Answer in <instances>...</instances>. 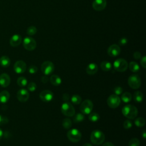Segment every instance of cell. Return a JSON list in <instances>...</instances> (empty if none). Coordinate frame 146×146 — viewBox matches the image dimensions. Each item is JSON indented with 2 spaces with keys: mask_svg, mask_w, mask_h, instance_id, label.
<instances>
[{
  "mask_svg": "<svg viewBox=\"0 0 146 146\" xmlns=\"http://www.w3.org/2000/svg\"><path fill=\"white\" fill-rule=\"evenodd\" d=\"M123 115L129 119H134L138 115V110L137 108L131 104L125 106L121 110Z\"/></svg>",
  "mask_w": 146,
  "mask_h": 146,
  "instance_id": "6da1fadb",
  "label": "cell"
},
{
  "mask_svg": "<svg viewBox=\"0 0 146 146\" xmlns=\"http://www.w3.org/2000/svg\"><path fill=\"white\" fill-rule=\"evenodd\" d=\"M105 139V136L103 132L99 129L94 130L90 135V140L95 145L102 144Z\"/></svg>",
  "mask_w": 146,
  "mask_h": 146,
  "instance_id": "7a4b0ae2",
  "label": "cell"
},
{
  "mask_svg": "<svg viewBox=\"0 0 146 146\" xmlns=\"http://www.w3.org/2000/svg\"><path fill=\"white\" fill-rule=\"evenodd\" d=\"M61 112L64 115L71 117L75 115V110L72 104L68 102H66L61 106Z\"/></svg>",
  "mask_w": 146,
  "mask_h": 146,
  "instance_id": "3957f363",
  "label": "cell"
},
{
  "mask_svg": "<svg viewBox=\"0 0 146 146\" xmlns=\"http://www.w3.org/2000/svg\"><path fill=\"white\" fill-rule=\"evenodd\" d=\"M68 139L72 143H77L82 138L81 132L76 128L70 129L67 133Z\"/></svg>",
  "mask_w": 146,
  "mask_h": 146,
  "instance_id": "277c9868",
  "label": "cell"
},
{
  "mask_svg": "<svg viewBox=\"0 0 146 146\" xmlns=\"http://www.w3.org/2000/svg\"><path fill=\"white\" fill-rule=\"evenodd\" d=\"M113 67L115 70L118 72H124L128 68V63L125 59L119 58L115 60L113 63Z\"/></svg>",
  "mask_w": 146,
  "mask_h": 146,
  "instance_id": "5b68a950",
  "label": "cell"
},
{
  "mask_svg": "<svg viewBox=\"0 0 146 146\" xmlns=\"http://www.w3.org/2000/svg\"><path fill=\"white\" fill-rule=\"evenodd\" d=\"M128 83L132 89H137L141 86L140 78L136 74L131 75L128 79Z\"/></svg>",
  "mask_w": 146,
  "mask_h": 146,
  "instance_id": "8992f818",
  "label": "cell"
},
{
  "mask_svg": "<svg viewBox=\"0 0 146 146\" xmlns=\"http://www.w3.org/2000/svg\"><path fill=\"white\" fill-rule=\"evenodd\" d=\"M93 103L92 101L88 99L84 100L80 104V110L83 114L88 115L90 113L93 109Z\"/></svg>",
  "mask_w": 146,
  "mask_h": 146,
  "instance_id": "52a82bcc",
  "label": "cell"
},
{
  "mask_svg": "<svg viewBox=\"0 0 146 146\" xmlns=\"http://www.w3.org/2000/svg\"><path fill=\"white\" fill-rule=\"evenodd\" d=\"M41 71L45 75L51 74L54 71V64L51 61H45L41 65Z\"/></svg>",
  "mask_w": 146,
  "mask_h": 146,
  "instance_id": "ba28073f",
  "label": "cell"
},
{
  "mask_svg": "<svg viewBox=\"0 0 146 146\" xmlns=\"http://www.w3.org/2000/svg\"><path fill=\"white\" fill-rule=\"evenodd\" d=\"M23 46L24 48L28 51H33L36 47V41L34 38L30 36H26L23 41Z\"/></svg>",
  "mask_w": 146,
  "mask_h": 146,
  "instance_id": "9c48e42d",
  "label": "cell"
},
{
  "mask_svg": "<svg viewBox=\"0 0 146 146\" xmlns=\"http://www.w3.org/2000/svg\"><path fill=\"white\" fill-rule=\"evenodd\" d=\"M121 99L119 95L116 94L111 95L107 99V103L108 106L111 108H117L120 104Z\"/></svg>",
  "mask_w": 146,
  "mask_h": 146,
  "instance_id": "30bf717a",
  "label": "cell"
},
{
  "mask_svg": "<svg viewBox=\"0 0 146 146\" xmlns=\"http://www.w3.org/2000/svg\"><path fill=\"white\" fill-rule=\"evenodd\" d=\"M39 98L44 102H50L54 98V94L50 90H45L39 94Z\"/></svg>",
  "mask_w": 146,
  "mask_h": 146,
  "instance_id": "8fae6325",
  "label": "cell"
},
{
  "mask_svg": "<svg viewBox=\"0 0 146 146\" xmlns=\"http://www.w3.org/2000/svg\"><path fill=\"white\" fill-rule=\"evenodd\" d=\"M17 98L21 102H25L29 98V91L25 88H21L17 93Z\"/></svg>",
  "mask_w": 146,
  "mask_h": 146,
  "instance_id": "7c38bea8",
  "label": "cell"
},
{
  "mask_svg": "<svg viewBox=\"0 0 146 146\" xmlns=\"http://www.w3.org/2000/svg\"><path fill=\"white\" fill-rule=\"evenodd\" d=\"M26 70V64L23 60L17 61L14 65V70L17 74H22Z\"/></svg>",
  "mask_w": 146,
  "mask_h": 146,
  "instance_id": "4fadbf2b",
  "label": "cell"
},
{
  "mask_svg": "<svg viewBox=\"0 0 146 146\" xmlns=\"http://www.w3.org/2000/svg\"><path fill=\"white\" fill-rule=\"evenodd\" d=\"M107 53L111 57L117 56L120 53V48L117 44H112L108 48Z\"/></svg>",
  "mask_w": 146,
  "mask_h": 146,
  "instance_id": "5bb4252c",
  "label": "cell"
},
{
  "mask_svg": "<svg viewBox=\"0 0 146 146\" xmlns=\"http://www.w3.org/2000/svg\"><path fill=\"white\" fill-rule=\"evenodd\" d=\"M106 0H94L92 2V7L96 11H102L106 7Z\"/></svg>",
  "mask_w": 146,
  "mask_h": 146,
  "instance_id": "9a60e30c",
  "label": "cell"
},
{
  "mask_svg": "<svg viewBox=\"0 0 146 146\" xmlns=\"http://www.w3.org/2000/svg\"><path fill=\"white\" fill-rule=\"evenodd\" d=\"M10 83V78L7 74L3 73L0 75V85L2 87L9 86Z\"/></svg>",
  "mask_w": 146,
  "mask_h": 146,
  "instance_id": "2e32d148",
  "label": "cell"
},
{
  "mask_svg": "<svg viewBox=\"0 0 146 146\" xmlns=\"http://www.w3.org/2000/svg\"><path fill=\"white\" fill-rule=\"evenodd\" d=\"M22 42V37L19 34L13 35L10 39V44L12 47H17Z\"/></svg>",
  "mask_w": 146,
  "mask_h": 146,
  "instance_id": "e0dca14e",
  "label": "cell"
},
{
  "mask_svg": "<svg viewBox=\"0 0 146 146\" xmlns=\"http://www.w3.org/2000/svg\"><path fill=\"white\" fill-rule=\"evenodd\" d=\"M86 72L88 75H94L95 74L98 70V65L94 63H90L86 67Z\"/></svg>",
  "mask_w": 146,
  "mask_h": 146,
  "instance_id": "ac0fdd59",
  "label": "cell"
},
{
  "mask_svg": "<svg viewBox=\"0 0 146 146\" xmlns=\"http://www.w3.org/2000/svg\"><path fill=\"white\" fill-rule=\"evenodd\" d=\"M10 94L6 91L4 90L0 92V103H7L10 99Z\"/></svg>",
  "mask_w": 146,
  "mask_h": 146,
  "instance_id": "d6986e66",
  "label": "cell"
},
{
  "mask_svg": "<svg viewBox=\"0 0 146 146\" xmlns=\"http://www.w3.org/2000/svg\"><path fill=\"white\" fill-rule=\"evenodd\" d=\"M51 83L55 86H59L62 83V79L61 78L57 75H52L51 76L50 79Z\"/></svg>",
  "mask_w": 146,
  "mask_h": 146,
  "instance_id": "ffe728a7",
  "label": "cell"
},
{
  "mask_svg": "<svg viewBox=\"0 0 146 146\" xmlns=\"http://www.w3.org/2000/svg\"><path fill=\"white\" fill-rule=\"evenodd\" d=\"M10 58L6 55L2 56L0 58V64L3 67H7L10 64Z\"/></svg>",
  "mask_w": 146,
  "mask_h": 146,
  "instance_id": "44dd1931",
  "label": "cell"
},
{
  "mask_svg": "<svg viewBox=\"0 0 146 146\" xmlns=\"http://www.w3.org/2000/svg\"><path fill=\"white\" fill-rule=\"evenodd\" d=\"M133 100L136 103H141L143 100V94L140 91H137L133 94Z\"/></svg>",
  "mask_w": 146,
  "mask_h": 146,
  "instance_id": "7402d4cb",
  "label": "cell"
},
{
  "mask_svg": "<svg viewBox=\"0 0 146 146\" xmlns=\"http://www.w3.org/2000/svg\"><path fill=\"white\" fill-rule=\"evenodd\" d=\"M100 67L104 71H109L112 68V64L108 61H103L100 63Z\"/></svg>",
  "mask_w": 146,
  "mask_h": 146,
  "instance_id": "603a6c76",
  "label": "cell"
},
{
  "mask_svg": "<svg viewBox=\"0 0 146 146\" xmlns=\"http://www.w3.org/2000/svg\"><path fill=\"white\" fill-rule=\"evenodd\" d=\"M132 96L130 92H125L123 94H122L121 96V99L123 102L127 103L132 100Z\"/></svg>",
  "mask_w": 146,
  "mask_h": 146,
  "instance_id": "cb8c5ba5",
  "label": "cell"
},
{
  "mask_svg": "<svg viewBox=\"0 0 146 146\" xmlns=\"http://www.w3.org/2000/svg\"><path fill=\"white\" fill-rule=\"evenodd\" d=\"M129 70L133 72H137L140 70L139 65L137 63H136V62H134V61L131 62L129 63Z\"/></svg>",
  "mask_w": 146,
  "mask_h": 146,
  "instance_id": "d4e9b609",
  "label": "cell"
},
{
  "mask_svg": "<svg viewBox=\"0 0 146 146\" xmlns=\"http://www.w3.org/2000/svg\"><path fill=\"white\" fill-rule=\"evenodd\" d=\"M85 119V116L84 114L81 113H78L75 115H74L73 117V121L74 123H80L83 121Z\"/></svg>",
  "mask_w": 146,
  "mask_h": 146,
  "instance_id": "484cf974",
  "label": "cell"
},
{
  "mask_svg": "<svg viewBox=\"0 0 146 146\" xmlns=\"http://www.w3.org/2000/svg\"><path fill=\"white\" fill-rule=\"evenodd\" d=\"M100 119L99 115L96 112H91L89 113L88 119L92 122H96Z\"/></svg>",
  "mask_w": 146,
  "mask_h": 146,
  "instance_id": "4316f807",
  "label": "cell"
},
{
  "mask_svg": "<svg viewBox=\"0 0 146 146\" xmlns=\"http://www.w3.org/2000/svg\"><path fill=\"white\" fill-rule=\"evenodd\" d=\"M62 125L64 128H66L67 129H70L72 126V121H71V120L69 118L64 119L62 121Z\"/></svg>",
  "mask_w": 146,
  "mask_h": 146,
  "instance_id": "83f0119b",
  "label": "cell"
},
{
  "mask_svg": "<svg viewBox=\"0 0 146 146\" xmlns=\"http://www.w3.org/2000/svg\"><path fill=\"white\" fill-rule=\"evenodd\" d=\"M17 84L20 87H25L27 84V80L26 78L23 76H21L18 78L17 81Z\"/></svg>",
  "mask_w": 146,
  "mask_h": 146,
  "instance_id": "f1b7e54d",
  "label": "cell"
},
{
  "mask_svg": "<svg viewBox=\"0 0 146 146\" xmlns=\"http://www.w3.org/2000/svg\"><path fill=\"white\" fill-rule=\"evenodd\" d=\"M71 102L74 104H79L82 102V98L79 95H74L71 98Z\"/></svg>",
  "mask_w": 146,
  "mask_h": 146,
  "instance_id": "f546056e",
  "label": "cell"
},
{
  "mask_svg": "<svg viewBox=\"0 0 146 146\" xmlns=\"http://www.w3.org/2000/svg\"><path fill=\"white\" fill-rule=\"evenodd\" d=\"M145 121L144 118L139 117L135 120V124L138 127H142L145 125Z\"/></svg>",
  "mask_w": 146,
  "mask_h": 146,
  "instance_id": "4dcf8cb0",
  "label": "cell"
},
{
  "mask_svg": "<svg viewBox=\"0 0 146 146\" xmlns=\"http://www.w3.org/2000/svg\"><path fill=\"white\" fill-rule=\"evenodd\" d=\"M36 31H37L36 28L34 26H30L27 28L26 33L29 35L31 36V35H33L35 34L36 33Z\"/></svg>",
  "mask_w": 146,
  "mask_h": 146,
  "instance_id": "1f68e13d",
  "label": "cell"
},
{
  "mask_svg": "<svg viewBox=\"0 0 146 146\" xmlns=\"http://www.w3.org/2000/svg\"><path fill=\"white\" fill-rule=\"evenodd\" d=\"M140 141L137 138H132L128 142V146H139Z\"/></svg>",
  "mask_w": 146,
  "mask_h": 146,
  "instance_id": "d6a6232c",
  "label": "cell"
},
{
  "mask_svg": "<svg viewBox=\"0 0 146 146\" xmlns=\"http://www.w3.org/2000/svg\"><path fill=\"white\" fill-rule=\"evenodd\" d=\"M36 88V84L34 82H30L28 85H27V89L29 91L31 92L34 91Z\"/></svg>",
  "mask_w": 146,
  "mask_h": 146,
  "instance_id": "836d02e7",
  "label": "cell"
},
{
  "mask_svg": "<svg viewBox=\"0 0 146 146\" xmlns=\"http://www.w3.org/2000/svg\"><path fill=\"white\" fill-rule=\"evenodd\" d=\"M123 127L126 129H129L132 127V122L131 121V120H125L124 122H123Z\"/></svg>",
  "mask_w": 146,
  "mask_h": 146,
  "instance_id": "e575fe53",
  "label": "cell"
},
{
  "mask_svg": "<svg viewBox=\"0 0 146 146\" xmlns=\"http://www.w3.org/2000/svg\"><path fill=\"white\" fill-rule=\"evenodd\" d=\"M29 72L30 74H35L38 71V68L36 66H35V65H31L29 67Z\"/></svg>",
  "mask_w": 146,
  "mask_h": 146,
  "instance_id": "d590c367",
  "label": "cell"
},
{
  "mask_svg": "<svg viewBox=\"0 0 146 146\" xmlns=\"http://www.w3.org/2000/svg\"><path fill=\"white\" fill-rule=\"evenodd\" d=\"M113 92L115 94L117 95H119L123 93V88L120 86H116V87L114 88Z\"/></svg>",
  "mask_w": 146,
  "mask_h": 146,
  "instance_id": "8d00e7d4",
  "label": "cell"
},
{
  "mask_svg": "<svg viewBox=\"0 0 146 146\" xmlns=\"http://www.w3.org/2000/svg\"><path fill=\"white\" fill-rule=\"evenodd\" d=\"M9 122V119L7 117L0 115V125L5 124Z\"/></svg>",
  "mask_w": 146,
  "mask_h": 146,
  "instance_id": "74e56055",
  "label": "cell"
},
{
  "mask_svg": "<svg viewBox=\"0 0 146 146\" xmlns=\"http://www.w3.org/2000/svg\"><path fill=\"white\" fill-rule=\"evenodd\" d=\"M128 43V39L126 38L123 37L119 40V44L120 46H124Z\"/></svg>",
  "mask_w": 146,
  "mask_h": 146,
  "instance_id": "f35d334b",
  "label": "cell"
},
{
  "mask_svg": "<svg viewBox=\"0 0 146 146\" xmlns=\"http://www.w3.org/2000/svg\"><path fill=\"white\" fill-rule=\"evenodd\" d=\"M140 63L143 68H146V57L145 56H143V57H141L140 60Z\"/></svg>",
  "mask_w": 146,
  "mask_h": 146,
  "instance_id": "ab89813d",
  "label": "cell"
},
{
  "mask_svg": "<svg viewBox=\"0 0 146 146\" xmlns=\"http://www.w3.org/2000/svg\"><path fill=\"white\" fill-rule=\"evenodd\" d=\"M133 58L135 59H139L141 58V53L139 51H136L133 53Z\"/></svg>",
  "mask_w": 146,
  "mask_h": 146,
  "instance_id": "60d3db41",
  "label": "cell"
},
{
  "mask_svg": "<svg viewBox=\"0 0 146 146\" xmlns=\"http://www.w3.org/2000/svg\"><path fill=\"white\" fill-rule=\"evenodd\" d=\"M62 99L64 100V101H66V102H67L69 99H70V95L67 94V93H64L62 95Z\"/></svg>",
  "mask_w": 146,
  "mask_h": 146,
  "instance_id": "b9f144b4",
  "label": "cell"
},
{
  "mask_svg": "<svg viewBox=\"0 0 146 146\" xmlns=\"http://www.w3.org/2000/svg\"><path fill=\"white\" fill-rule=\"evenodd\" d=\"M48 80H49L48 78L47 77V75H44V76H43L41 78V81H42V82L43 83H47L48 81Z\"/></svg>",
  "mask_w": 146,
  "mask_h": 146,
  "instance_id": "7bdbcfd3",
  "label": "cell"
},
{
  "mask_svg": "<svg viewBox=\"0 0 146 146\" xmlns=\"http://www.w3.org/2000/svg\"><path fill=\"white\" fill-rule=\"evenodd\" d=\"M102 146H115L111 142H106L103 144Z\"/></svg>",
  "mask_w": 146,
  "mask_h": 146,
  "instance_id": "ee69618b",
  "label": "cell"
},
{
  "mask_svg": "<svg viewBox=\"0 0 146 146\" xmlns=\"http://www.w3.org/2000/svg\"><path fill=\"white\" fill-rule=\"evenodd\" d=\"M141 136L142 137H143V139H145L146 138V132H145V130L144 129L142 132H141Z\"/></svg>",
  "mask_w": 146,
  "mask_h": 146,
  "instance_id": "f6af8a7d",
  "label": "cell"
},
{
  "mask_svg": "<svg viewBox=\"0 0 146 146\" xmlns=\"http://www.w3.org/2000/svg\"><path fill=\"white\" fill-rule=\"evenodd\" d=\"M3 131L0 128V140H1L2 136H3Z\"/></svg>",
  "mask_w": 146,
  "mask_h": 146,
  "instance_id": "bcb514c9",
  "label": "cell"
},
{
  "mask_svg": "<svg viewBox=\"0 0 146 146\" xmlns=\"http://www.w3.org/2000/svg\"><path fill=\"white\" fill-rule=\"evenodd\" d=\"M82 146H92V145H91V144L87 143H85V144H84Z\"/></svg>",
  "mask_w": 146,
  "mask_h": 146,
  "instance_id": "7dc6e473",
  "label": "cell"
}]
</instances>
